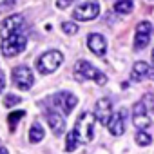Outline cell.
I'll list each match as a JSON object with an SVG mask.
<instances>
[{
    "instance_id": "9a60e30c",
    "label": "cell",
    "mask_w": 154,
    "mask_h": 154,
    "mask_svg": "<svg viewBox=\"0 0 154 154\" xmlns=\"http://www.w3.org/2000/svg\"><path fill=\"white\" fill-rule=\"evenodd\" d=\"M123 111H120V112H116V114H112V120H111V123L107 125L109 127V132L112 134V136H122L123 134V131H125V125H123Z\"/></svg>"
},
{
    "instance_id": "7402d4cb",
    "label": "cell",
    "mask_w": 154,
    "mask_h": 154,
    "mask_svg": "<svg viewBox=\"0 0 154 154\" xmlns=\"http://www.w3.org/2000/svg\"><path fill=\"white\" fill-rule=\"evenodd\" d=\"M20 102H22V98H20V96H17V94L8 93V94L4 96V105H6V107H15V105H18Z\"/></svg>"
},
{
    "instance_id": "ac0fdd59",
    "label": "cell",
    "mask_w": 154,
    "mask_h": 154,
    "mask_svg": "<svg viewBox=\"0 0 154 154\" xmlns=\"http://www.w3.org/2000/svg\"><path fill=\"white\" fill-rule=\"evenodd\" d=\"M24 116H26V111H13V112L8 116V122H9V129H11V132H15L17 123H18Z\"/></svg>"
},
{
    "instance_id": "ffe728a7",
    "label": "cell",
    "mask_w": 154,
    "mask_h": 154,
    "mask_svg": "<svg viewBox=\"0 0 154 154\" xmlns=\"http://www.w3.org/2000/svg\"><path fill=\"white\" fill-rule=\"evenodd\" d=\"M140 103L149 111V112H154V94L152 93H145L140 100Z\"/></svg>"
},
{
    "instance_id": "3957f363",
    "label": "cell",
    "mask_w": 154,
    "mask_h": 154,
    "mask_svg": "<svg viewBox=\"0 0 154 154\" xmlns=\"http://www.w3.org/2000/svg\"><path fill=\"white\" fill-rule=\"evenodd\" d=\"M27 45V36L24 33H13L11 36L2 40V54L6 58H13L17 54H20Z\"/></svg>"
},
{
    "instance_id": "cb8c5ba5",
    "label": "cell",
    "mask_w": 154,
    "mask_h": 154,
    "mask_svg": "<svg viewBox=\"0 0 154 154\" xmlns=\"http://www.w3.org/2000/svg\"><path fill=\"white\" fill-rule=\"evenodd\" d=\"M72 2H74V0H56V6H58L60 9H65V8L72 6Z\"/></svg>"
},
{
    "instance_id": "9c48e42d",
    "label": "cell",
    "mask_w": 154,
    "mask_h": 154,
    "mask_svg": "<svg viewBox=\"0 0 154 154\" xmlns=\"http://www.w3.org/2000/svg\"><path fill=\"white\" fill-rule=\"evenodd\" d=\"M53 103L67 116V114L76 107V103H78V98H76L72 93H58V94L53 96Z\"/></svg>"
},
{
    "instance_id": "2e32d148",
    "label": "cell",
    "mask_w": 154,
    "mask_h": 154,
    "mask_svg": "<svg viewBox=\"0 0 154 154\" xmlns=\"http://www.w3.org/2000/svg\"><path fill=\"white\" fill-rule=\"evenodd\" d=\"M132 9H134L132 0H118L114 4V11L118 15H129V13H132Z\"/></svg>"
},
{
    "instance_id": "7a4b0ae2",
    "label": "cell",
    "mask_w": 154,
    "mask_h": 154,
    "mask_svg": "<svg viewBox=\"0 0 154 154\" xmlns=\"http://www.w3.org/2000/svg\"><path fill=\"white\" fill-rule=\"evenodd\" d=\"M74 78L78 82H85V80H93L98 85H105L107 84V76L98 71L94 65H91L87 60H78L74 65Z\"/></svg>"
},
{
    "instance_id": "8fae6325",
    "label": "cell",
    "mask_w": 154,
    "mask_h": 154,
    "mask_svg": "<svg viewBox=\"0 0 154 154\" xmlns=\"http://www.w3.org/2000/svg\"><path fill=\"white\" fill-rule=\"evenodd\" d=\"M132 122H134V125L138 127V131H145L147 127H150V112L138 102L136 105H134V109H132Z\"/></svg>"
},
{
    "instance_id": "e0dca14e",
    "label": "cell",
    "mask_w": 154,
    "mask_h": 154,
    "mask_svg": "<svg viewBox=\"0 0 154 154\" xmlns=\"http://www.w3.org/2000/svg\"><path fill=\"white\" fill-rule=\"evenodd\" d=\"M42 140H44V129H42V125L38 122H35L31 125V129H29V141L31 143H38Z\"/></svg>"
},
{
    "instance_id": "277c9868",
    "label": "cell",
    "mask_w": 154,
    "mask_h": 154,
    "mask_svg": "<svg viewBox=\"0 0 154 154\" xmlns=\"http://www.w3.org/2000/svg\"><path fill=\"white\" fill-rule=\"evenodd\" d=\"M63 62V54L56 49H51V51H45L38 60H36V67H38V72L42 74H51L54 72Z\"/></svg>"
},
{
    "instance_id": "44dd1931",
    "label": "cell",
    "mask_w": 154,
    "mask_h": 154,
    "mask_svg": "<svg viewBox=\"0 0 154 154\" xmlns=\"http://www.w3.org/2000/svg\"><path fill=\"white\" fill-rule=\"evenodd\" d=\"M76 145H78V140H76L74 132H72V131L67 132V134H65V150H67V152H72V150L76 149Z\"/></svg>"
},
{
    "instance_id": "30bf717a",
    "label": "cell",
    "mask_w": 154,
    "mask_h": 154,
    "mask_svg": "<svg viewBox=\"0 0 154 154\" xmlns=\"http://www.w3.org/2000/svg\"><path fill=\"white\" fill-rule=\"evenodd\" d=\"M22 26H24V17L22 15H11V17H8L2 22V26H0V36H2V40L8 38V36H11L13 33H18Z\"/></svg>"
},
{
    "instance_id": "7c38bea8",
    "label": "cell",
    "mask_w": 154,
    "mask_h": 154,
    "mask_svg": "<svg viewBox=\"0 0 154 154\" xmlns=\"http://www.w3.org/2000/svg\"><path fill=\"white\" fill-rule=\"evenodd\" d=\"M87 47H89L91 53L96 54V56H103V54L107 53V42H105V38H103L102 35H98V33L89 35V38H87Z\"/></svg>"
},
{
    "instance_id": "4316f807",
    "label": "cell",
    "mask_w": 154,
    "mask_h": 154,
    "mask_svg": "<svg viewBox=\"0 0 154 154\" xmlns=\"http://www.w3.org/2000/svg\"><path fill=\"white\" fill-rule=\"evenodd\" d=\"M0 154H9V152H8V149H4V147H0Z\"/></svg>"
},
{
    "instance_id": "ba28073f",
    "label": "cell",
    "mask_w": 154,
    "mask_h": 154,
    "mask_svg": "<svg viewBox=\"0 0 154 154\" xmlns=\"http://www.w3.org/2000/svg\"><path fill=\"white\" fill-rule=\"evenodd\" d=\"M94 118L102 123V125H109L112 120V103L109 98H100L94 105Z\"/></svg>"
},
{
    "instance_id": "d6986e66",
    "label": "cell",
    "mask_w": 154,
    "mask_h": 154,
    "mask_svg": "<svg viewBox=\"0 0 154 154\" xmlns=\"http://www.w3.org/2000/svg\"><path fill=\"white\" fill-rule=\"evenodd\" d=\"M134 140H136V143H138V145H141V147H147V145H150V143H152V136H150L149 132H145V131H138Z\"/></svg>"
},
{
    "instance_id": "6da1fadb",
    "label": "cell",
    "mask_w": 154,
    "mask_h": 154,
    "mask_svg": "<svg viewBox=\"0 0 154 154\" xmlns=\"http://www.w3.org/2000/svg\"><path fill=\"white\" fill-rule=\"evenodd\" d=\"M78 143H91L94 138V114L93 112H82L78 116L72 129Z\"/></svg>"
},
{
    "instance_id": "5b68a950",
    "label": "cell",
    "mask_w": 154,
    "mask_h": 154,
    "mask_svg": "<svg viewBox=\"0 0 154 154\" xmlns=\"http://www.w3.org/2000/svg\"><path fill=\"white\" fill-rule=\"evenodd\" d=\"M100 15V4L96 0H89V2H84L80 6H76L72 11V18L80 20V22H91L94 18H98Z\"/></svg>"
},
{
    "instance_id": "8992f818",
    "label": "cell",
    "mask_w": 154,
    "mask_h": 154,
    "mask_svg": "<svg viewBox=\"0 0 154 154\" xmlns=\"http://www.w3.org/2000/svg\"><path fill=\"white\" fill-rule=\"evenodd\" d=\"M13 84L20 89V91H29L35 84V76L33 71L27 65H18L13 69Z\"/></svg>"
},
{
    "instance_id": "4fadbf2b",
    "label": "cell",
    "mask_w": 154,
    "mask_h": 154,
    "mask_svg": "<svg viewBox=\"0 0 154 154\" xmlns=\"http://www.w3.org/2000/svg\"><path fill=\"white\" fill-rule=\"evenodd\" d=\"M152 74V67L147 63V62H136L132 65V71H131V80L132 82H141L143 78Z\"/></svg>"
},
{
    "instance_id": "83f0119b",
    "label": "cell",
    "mask_w": 154,
    "mask_h": 154,
    "mask_svg": "<svg viewBox=\"0 0 154 154\" xmlns=\"http://www.w3.org/2000/svg\"><path fill=\"white\" fill-rule=\"evenodd\" d=\"M150 62H152V67H154V49H152V53H150Z\"/></svg>"
},
{
    "instance_id": "484cf974",
    "label": "cell",
    "mask_w": 154,
    "mask_h": 154,
    "mask_svg": "<svg viewBox=\"0 0 154 154\" xmlns=\"http://www.w3.org/2000/svg\"><path fill=\"white\" fill-rule=\"evenodd\" d=\"M13 0H0V6H11Z\"/></svg>"
},
{
    "instance_id": "52a82bcc",
    "label": "cell",
    "mask_w": 154,
    "mask_h": 154,
    "mask_svg": "<svg viewBox=\"0 0 154 154\" xmlns=\"http://www.w3.org/2000/svg\"><path fill=\"white\" fill-rule=\"evenodd\" d=\"M150 33H152V24L149 20H143L138 24L136 27V36H134V49L136 51H141L149 45V40H150Z\"/></svg>"
},
{
    "instance_id": "d4e9b609",
    "label": "cell",
    "mask_w": 154,
    "mask_h": 154,
    "mask_svg": "<svg viewBox=\"0 0 154 154\" xmlns=\"http://www.w3.org/2000/svg\"><path fill=\"white\" fill-rule=\"evenodd\" d=\"M4 85H6V78H4V72H2V69H0V93L4 91Z\"/></svg>"
},
{
    "instance_id": "5bb4252c",
    "label": "cell",
    "mask_w": 154,
    "mask_h": 154,
    "mask_svg": "<svg viewBox=\"0 0 154 154\" xmlns=\"http://www.w3.org/2000/svg\"><path fill=\"white\" fill-rule=\"evenodd\" d=\"M47 123H49L51 131H53L56 136H60V134L65 132V122H63V116H62V114L53 112V111L47 112Z\"/></svg>"
},
{
    "instance_id": "603a6c76",
    "label": "cell",
    "mask_w": 154,
    "mask_h": 154,
    "mask_svg": "<svg viewBox=\"0 0 154 154\" xmlns=\"http://www.w3.org/2000/svg\"><path fill=\"white\" fill-rule=\"evenodd\" d=\"M62 31L65 35H76L78 33V26H76L74 22H63L62 24Z\"/></svg>"
}]
</instances>
